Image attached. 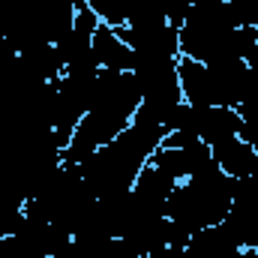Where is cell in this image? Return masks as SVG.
<instances>
[{
	"mask_svg": "<svg viewBox=\"0 0 258 258\" xmlns=\"http://www.w3.org/2000/svg\"><path fill=\"white\" fill-rule=\"evenodd\" d=\"M12 234L27 246V252L33 258L54 255V252H60L66 243L72 240V234L66 231L63 225H57L51 219H42L36 213H27V210L21 213V219H18V225H15Z\"/></svg>",
	"mask_w": 258,
	"mask_h": 258,
	"instance_id": "4",
	"label": "cell"
},
{
	"mask_svg": "<svg viewBox=\"0 0 258 258\" xmlns=\"http://www.w3.org/2000/svg\"><path fill=\"white\" fill-rule=\"evenodd\" d=\"M24 72L33 78V81H42V84H51L63 75V60L57 54V45L54 42H36V45H27L18 51Z\"/></svg>",
	"mask_w": 258,
	"mask_h": 258,
	"instance_id": "10",
	"label": "cell"
},
{
	"mask_svg": "<svg viewBox=\"0 0 258 258\" xmlns=\"http://www.w3.org/2000/svg\"><path fill=\"white\" fill-rule=\"evenodd\" d=\"M150 162L159 165L162 171H168L180 183V180L192 177L195 171H201L207 162H213V153H210V144H204V141H186L177 147H159L150 156Z\"/></svg>",
	"mask_w": 258,
	"mask_h": 258,
	"instance_id": "5",
	"label": "cell"
},
{
	"mask_svg": "<svg viewBox=\"0 0 258 258\" xmlns=\"http://www.w3.org/2000/svg\"><path fill=\"white\" fill-rule=\"evenodd\" d=\"M96 258H141V255H138V252L129 246L123 237H108V240L99 246Z\"/></svg>",
	"mask_w": 258,
	"mask_h": 258,
	"instance_id": "12",
	"label": "cell"
},
{
	"mask_svg": "<svg viewBox=\"0 0 258 258\" xmlns=\"http://www.w3.org/2000/svg\"><path fill=\"white\" fill-rule=\"evenodd\" d=\"M234 183L237 180L225 174L216 162H207L201 171H195L192 177L174 186V192L168 195V204H165V216L177 222L180 228H186L189 234L219 225L231 210Z\"/></svg>",
	"mask_w": 258,
	"mask_h": 258,
	"instance_id": "2",
	"label": "cell"
},
{
	"mask_svg": "<svg viewBox=\"0 0 258 258\" xmlns=\"http://www.w3.org/2000/svg\"><path fill=\"white\" fill-rule=\"evenodd\" d=\"M210 153H213V162H216L225 174H231L234 180L249 177L252 171H258V153L252 150V144L243 141L240 135L222 138L219 144L210 147Z\"/></svg>",
	"mask_w": 258,
	"mask_h": 258,
	"instance_id": "6",
	"label": "cell"
},
{
	"mask_svg": "<svg viewBox=\"0 0 258 258\" xmlns=\"http://www.w3.org/2000/svg\"><path fill=\"white\" fill-rule=\"evenodd\" d=\"M240 138H243V141H249V144H252V150L258 153V126H246V123H243Z\"/></svg>",
	"mask_w": 258,
	"mask_h": 258,
	"instance_id": "17",
	"label": "cell"
},
{
	"mask_svg": "<svg viewBox=\"0 0 258 258\" xmlns=\"http://www.w3.org/2000/svg\"><path fill=\"white\" fill-rule=\"evenodd\" d=\"M183 3H189V6H195V3H201V0H183Z\"/></svg>",
	"mask_w": 258,
	"mask_h": 258,
	"instance_id": "18",
	"label": "cell"
},
{
	"mask_svg": "<svg viewBox=\"0 0 258 258\" xmlns=\"http://www.w3.org/2000/svg\"><path fill=\"white\" fill-rule=\"evenodd\" d=\"M147 258H183V249H177V246H159Z\"/></svg>",
	"mask_w": 258,
	"mask_h": 258,
	"instance_id": "16",
	"label": "cell"
},
{
	"mask_svg": "<svg viewBox=\"0 0 258 258\" xmlns=\"http://www.w3.org/2000/svg\"><path fill=\"white\" fill-rule=\"evenodd\" d=\"M24 201L27 198H24V189H21L18 177L12 174L9 162L0 153V237L15 231V225H18V219L24 213Z\"/></svg>",
	"mask_w": 258,
	"mask_h": 258,
	"instance_id": "8",
	"label": "cell"
},
{
	"mask_svg": "<svg viewBox=\"0 0 258 258\" xmlns=\"http://www.w3.org/2000/svg\"><path fill=\"white\" fill-rule=\"evenodd\" d=\"M0 258H33V255L27 252V246L15 234H3L0 237Z\"/></svg>",
	"mask_w": 258,
	"mask_h": 258,
	"instance_id": "14",
	"label": "cell"
},
{
	"mask_svg": "<svg viewBox=\"0 0 258 258\" xmlns=\"http://www.w3.org/2000/svg\"><path fill=\"white\" fill-rule=\"evenodd\" d=\"M93 60L99 69H114V72H132V48L114 33V27L99 24L93 33Z\"/></svg>",
	"mask_w": 258,
	"mask_h": 258,
	"instance_id": "9",
	"label": "cell"
},
{
	"mask_svg": "<svg viewBox=\"0 0 258 258\" xmlns=\"http://www.w3.org/2000/svg\"><path fill=\"white\" fill-rule=\"evenodd\" d=\"M174 186H177V180H174L168 171H162L159 165H153V162L147 159V165L141 168V174H138L135 183H132V192L138 195L147 207H153L156 213H165L168 195L174 192Z\"/></svg>",
	"mask_w": 258,
	"mask_h": 258,
	"instance_id": "7",
	"label": "cell"
},
{
	"mask_svg": "<svg viewBox=\"0 0 258 258\" xmlns=\"http://www.w3.org/2000/svg\"><path fill=\"white\" fill-rule=\"evenodd\" d=\"M159 9H162V15H165V21L171 24V27H183V21H186V12H189V3H183V0H159Z\"/></svg>",
	"mask_w": 258,
	"mask_h": 258,
	"instance_id": "13",
	"label": "cell"
},
{
	"mask_svg": "<svg viewBox=\"0 0 258 258\" xmlns=\"http://www.w3.org/2000/svg\"><path fill=\"white\" fill-rule=\"evenodd\" d=\"M237 114H240V120H243L246 126H258V93L249 96V99H243V102L237 105Z\"/></svg>",
	"mask_w": 258,
	"mask_h": 258,
	"instance_id": "15",
	"label": "cell"
},
{
	"mask_svg": "<svg viewBox=\"0 0 258 258\" xmlns=\"http://www.w3.org/2000/svg\"><path fill=\"white\" fill-rule=\"evenodd\" d=\"M141 105V90L132 72H114V69H102L99 72V87H96V99L90 105V111L81 117V123L75 126L72 138L63 147V162L69 165H81L93 150H99L102 144L114 141L129 120L135 117Z\"/></svg>",
	"mask_w": 258,
	"mask_h": 258,
	"instance_id": "1",
	"label": "cell"
},
{
	"mask_svg": "<svg viewBox=\"0 0 258 258\" xmlns=\"http://www.w3.org/2000/svg\"><path fill=\"white\" fill-rule=\"evenodd\" d=\"M96 18L108 27H123L126 24V0H87Z\"/></svg>",
	"mask_w": 258,
	"mask_h": 258,
	"instance_id": "11",
	"label": "cell"
},
{
	"mask_svg": "<svg viewBox=\"0 0 258 258\" xmlns=\"http://www.w3.org/2000/svg\"><path fill=\"white\" fill-rule=\"evenodd\" d=\"M144 165H147V156L138 153L123 135H117L114 141L93 150L78 168L96 198H114V195H123L132 189Z\"/></svg>",
	"mask_w": 258,
	"mask_h": 258,
	"instance_id": "3",
	"label": "cell"
}]
</instances>
